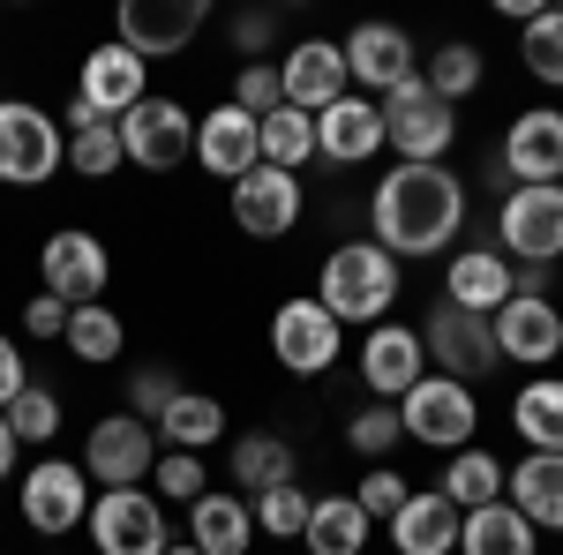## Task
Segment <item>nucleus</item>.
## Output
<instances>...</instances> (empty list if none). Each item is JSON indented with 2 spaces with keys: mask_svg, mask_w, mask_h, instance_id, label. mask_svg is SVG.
<instances>
[{
  "mask_svg": "<svg viewBox=\"0 0 563 555\" xmlns=\"http://www.w3.org/2000/svg\"><path fill=\"white\" fill-rule=\"evenodd\" d=\"M459 555H541V533L511 503H481L459 518Z\"/></svg>",
  "mask_w": 563,
  "mask_h": 555,
  "instance_id": "29",
  "label": "nucleus"
},
{
  "mask_svg": "<svg viewBox=\"0 0 563 555\" xmlns=\"http://www.w3.org/2000/svg\"><path fill=\"white\" fill-rule=\"evenodd\" d=\"M84 533L98 555H166V541H174L166 533V503L151 488H98Z\"/></svg>",
  "mask_w": 563,
  "mask_h": 555,
  "instance_id": "7",
  "label": "nucleus"
},
{
  "mask_svg": "<svg viewBox=\"0 0 563 555\" xmlns=\"http://www.w3.org/2000/svg\"><path fill=\"white\" fill-rule=\"evenodd\" d=\"M0 421L15 428V443H31V451H38V443H53V435H60V398H53L45 384H31L15 406H8V413H0Z\"/></svg>",
  "mask_w": 563,
  "mask_h": 555,
  "instance_id": "42",
  "label": "nucleus"
},
{
  "mask_svg": "<svg viewBox=\"0 0 563 555\" xmlns=\"http://www.w3.org/2000/svg\"><path fill=\"white\" fill-rule=\"evenodd\" d=\"M488 331H496V353L504 360H519V368H549L563 353V308L556 300H504L496 315H488Z\"/></svg>",
  "mask_w": 563,
  "mask_h": 555,
  "instance_id": "21",
  "label": "nucleus"
},
{
  "mask_svg": "<svg viewBox=\"0 0 563 555\" xmlns=\"http://www.w3.org/2000/svg\"><path fill=\"white\" fill-rule=\"evenodd\" d=\"M256 151H263V166L301 173L308 158H316V121H308V113H294V106H278L271 121H256Z\"/></svg>",
  "mask_w": 563,
  "mask_h": 555,
  "instance_id": "36",
  "label": "nucleus"
},
{
  "mask_svg": "<svg viewBox=\"0 0 563 555\" xmlns=\"http://www.w3.org/2000/svg\"><path fill=\"white\" fill-rule=\"evenodd\" d=\"M346 443L361 451V458H376V466H384L390 451L406 443V428H398V406H384V398H368V406H353V421H346Z\"/></svg>",
  "mask_w": 563,
  "mask_h": 555,
  "instance_id": "40",
  "label": "nucleus"
},
{
  "mask_svg": "<svg viewBox=\"0 0 563 555\" xmlns=\"http://www.w3.org/2000/svg\"><path fill=\"white\" fill-rule=\"evenodd\" d=\"M496 166L511 188H563V113L556 106H526L496 143Z\"/></svg>",
  "mask_w": 563,
  "mask_h": 555,
  "instance_id": "14",
  "label": "nucleus"
},
{
  "mask_svg": "<svg viewBox=\"0 0 563 555\" xmlns=\"http://www.w3.org/2000/svg\"><path fill=\"white\" fill-rule=\"evenodd\" d=\"M180 390H188V384H180L174 368H158V360H151V368H135V376H129V413H135V421H151V428H158V413L174 406Z\"/></svg>",
  "mask_w": 563,
  "mask_h": 555,
  "instance_id": "45",
  "label": "nucleus"
},
{
  "mask_svg": "<svg viewBox=\"0 0 563 555\" xmlns=\"http://www.w3.org/2000/svg\"><path fill=\"white\" fill-rule=\"evenodd\" d=\"M278 480H301V473H294V443L271 435V428H249V435L233 443V496H263V488H278Z\"/></svg>",
  "mask_w": 563,
  "mask_h": 555,
  "instance_id": "32",
  "label": "nucleus"
},
{
  "mask_svg": "<svg viewBox=\"0 0 563 555\" xmlns=\"http://www.w3.org/2000/svg\"><path fill=\"white\" fill-rule=\"evenodd\" d=\"M339 353H346V331H339V315L323 308V300H278V315H271V360L286 368V376H331L339 368Z\"/></svg>",
  "mask_w": 563,
  "mask_h": 555,
  "instance_id": "11",
  "label": "nucleus"
},
{
  "mask_svg": "<svg viewBox=\"0 0 563 555\" xmlns=\"http://www.w3.org/2000/svg\"><path fill=\"white\" fill-rule=\"evenodd\" d=\"M406 496H413V480H406L398 466H368V473H361V488H353V503L368 511V525H390Z\"/></svg>",
  "mask_w": 563,
  "mask_h": 555,
  "instance_id": "44",
  "label": "nucleus"
},
{
  "mask_svg": "<svg viewBox=\"0 0 563 555\" xmlns=\"http://www.w3.org/2000/svg\"><path fill=\"white\" fill-rule=\"evenodd\" d=\"M413 331H421V353L435 360V376H451V384H466V390H474L481 376H496V368H504L488 315H466V308L435 300V308L421 315V323H413Z\"/></svg>",
  "mask_w": 563,
  "mask_h": 555,
  "instance_id": "6",
  "label": "nucleus"
},
{
  "mask_svg": "<svg viewBox=\"0 0 563 555\" xmlns=\"http://www.w3.org/2000/svg\"><path fill=\"white\" fill-rule=\"evenodd\" d=\"M15 451H23V443H15V428L0 421V480H8V473H15Z\"/></svg>",
  "mask_w": 563,
  "mask_h": 555,
  "instance_id": "50",
  "label": "nucleus"
},
{
  "mask_svg": "<svg viewBox=\"0 0 563 555\" xmlns=\"http://www.w3.org/2000/svg\"><path fill=\"white\" fill-rule=\"evenodd\" d=\"M368 511L353 503V488H339V496H316L308 503V525H301V548L308 555H361L368 548Z\"/></svg>",
  "mask_w": 563,
  "mask_h": 555,
  "instance_id": "28",
  "label": "nucleus"
},
{
  "mask_svg": "<svg viewBox=\"0 0 563 555\" xmlns=\"http://www.w3.org/2000/svg\"><path fill=\"white\" fill-rule=\"evenodd\" d=\"M211 23V8L203 0H121V15H113V38L143 53V60H166L180 45H196V31Z\"/></svg>",
  "mask_w": 563,
  "mask_h": 555,
  "instance_id": "17",
  "label": "nucleus"
},
{
  "mask_svg": "<svg viewBox=\"0 0 563 555\" xmlns=\"http://www.w3.org/2000/svg\"><path fill=\"white\" fill-rule=\"evenodd\" d=\"M166 451H188V458H203L218 435H225V406H218L211 390H180L174 406L158 413V428H151Z\"/></svg>",
  "mask_w": 563,
  "mask_h": 555,
  "instance_id": "30",
  "label": "nucleus"
},
{
  "mask_svg": "<svg viewBox=\"0 0 563 555\" xmlns=\"http://www.w3.org/2000/svg\"><path fill=\"white\" fill-rule=\"evenodd\" d=\"M278 90H286V106L294 113H323V106H339L353 90V76H346V53H339V38H301L286 60H278Z\"/></svg>",
  "mask_w": 563,
  "mask_h": 555,
  "instance_id": "20",
  "label": "nucleus"
},
{
  "mask_svg": "<svg viewBox=\"0 0 563 555\" xmlns=\"http://www.w3.org/2000/svg\"><path fill=\"white\" fill-rule=\"evenodd\" d=\"M90 473L76 458H38V466L23 473V488H15V503H23V525L45 533V541H68L76 525L90 518Z\"/></svg>",
  "mask_w": 563,
  "mask_h": 555,
  "instance_id": "13",
  "label": "nucleus"
},
{
  "mask_svg": "<svg viewBox=\"0 0 563 555\" xmlns=\"http://www.w3.org/2000/svg\"><path fill=\"white\" fill-rule=\"evenodd\" d=\"M60 331H68V308H60L53 293L23 300V338H60Z\"/></svg>",
  "mask_w": 563,
  "mask_h": 555,
  "instance_id": "48",
  "label": "nucleus"
},
{
  "mask_svg": "<svg viewBox=\"0 0 563 555\" xmlns=\"http://www.w3.org/2000/svg\"><path fill=\"white\" fill-rule=\"evenodd\" d=\"M203 488H211L203 458H188V451H158V466H151V496H158V503H196Z\"/></svg>",
  "mask_w": 563,
  "mask_h": 555,
  "instance_id": "43",
  "label": "nucleus"
},
{
  "mask_svg": "<svg viewBox=\"0 0 563 555\" xmlns=\"http://www.w3.org/2000/svg\"><path fill=\"white\" fill-rule=\"evenodd\" d=\"M225 203H233V225H241L249 241H286V233L301 225V173L256 166V173H241V180L225 188Z\"/></svg>",
  "mask_w": 563,
  "mask_h": 555,
  "instance_id": "15",
  "label": "nucleus"
},
{
  "mask_svg": "<svg viewBox=\"0 0 563 555\" xmlns=\"http://www.w3.org/2000/svg\"><path fill=\"white\" fill-rule=\"evenodd\" d=\"M45 555H60V548H45Z\"/></svg>",
  "mask_w": 563,
  "mask_h": 555,
  "instance_id": "52",
  "label": "nucleus"
},
{
  "mask_svg": "<svg viewBox=\"0 0 563 555\" xmlns=\"http://www.w3.org/2000/svg\"><path fill=\"white\" fill-rule=\"evenodd\" d=\"M106 278H113V256H106L98 233L53 225V233L38 241V293H53L60 308H90V300L106 293Z\"/></svg>",
  "mask_w": 563,
  "mask_h": 555,
  "instance_id": "10",
  "label": "nucleus"
},
{
  "mask_svg": "<svg viewBox=\"0 0 563 555\" xmlns=\"http://www.w3.org/2000/svg\"><path fill=\"white\" fill-rule=\"evenodd\" d=\"M121 129V158H129L135 173H180L188 158H196V113L180 106V98H143L135 113H121L113 121Z\"/></svg>",
  "mask_w": 563,
  "mask_h": 555,
  "instance_id": "8",
  "label": "nucleus"
},
{
  "mask_svg": "<svg viewBox=\"0 0 563 555\" xmlns=\"http://www.w3.org/2000/svg\"><path fill=\"white\" fill-rule=\"evenodd\" d=\"M76 466L90 473V488H143L151 466H158V435H151V421H135L129 406H121V413L90 421Z\"/></svg>",
  "mask_w": 563,
  "mask_h": 555,
  "instance_id": "12",
  "label": "nucleus"
},
{
  "mask_svg": "<svg viewBox=\"0 0 563 555\" xmlns=\"http://www.w3.org/2000/svg\"><path fill=\"white\" fill-rule=\"evenodd\" d=\"M443 496L459 503V518L481 511V503H504V458H496V451H481V443L451 451V466H443Z\"/></svg>",
  "mask_w": 563,
  "mask_h": 555,
  "instance_id": "34",
  "label": "nucleus"
},
{
  "mask_svg": "<svg viewBox=\"0 0 563 555\" xmlns=\"http://www.w3.org/2000/svg\"><path fill=\"white\" fill-rule=\"evenodd\" d=\"M481 76H488V68H481V45H466V38H443V45L429 53V60H421V84H429L435 98H443V106L474 98Z\"/></svg>",
  "mask_w": 563,
  "mask_h": 555,
  "instance_id": "35",
  "label": "nucleus"
},
{
  "mask_svg": "<svg viewBox=\"0 0 563 555\" xmlns=\"http://www.w3.org/2000/svg\"><path fill=\"white\" fill-rule=\"evenodd\" d=\"M166 555H203V548H188V541H166Z\"/></svg>",
  "mask_w": 563,
  "mask_h": 555,
  "instance_id": "51",
  "label": "nucleus"
},
{
  "mask_svg": "<svg viewBox=\"0 0 563 555\" xmlns=\"http://www.w3.org/2000/svg\"><path fill=\"white\" fill-rule=\"evenodd\" d=\"M249 541H256V511H249V496H233V488H203V496L188 503V548L249 555Z\"/></svg>",
  "mask_w": 563,
  "mask_h": 555,
  "instance_id": "27",
  "label": "nucleus"
},
{
  "mask_svg": "<svg viewBox=\"0 0 563 555\" xmlns=\"http://www.w3.org/2000/svg\"><path fill=\"white\" fill-rule=\"evenodd\" d=\"M225 106H241L249 121H271V113L286 106V90H278V60H241V68H233V90H225Z\"/></svg>",
  "mask_w": 563,
  "mask_h": 555,
  "instance_id": "41",
  "label": "nucleus"
},
{
  "mask_svg": "<svg viewBox=\"0 0 563 555\" xmlns=\"http://www.w3.org/2000/svg\"><path fill=\"white\" fill-rule=\"evenodd\" d=\"M316 300L339 315V331L346 323H390V308H398V263L376 248V241H339L323 270H316Z\"/></svg>",
  "mask_w": 563,
  "mask_h": 555,
  "instance_id": "2",
  "label": "nucleus"
},
{
  "mask_svg": "<svg viewBox=\"0 0 563 555\" xmlns=\"http://www.w3.org/2000/svg\"><path fill=\"white\" fill-rule=\"evenodd\" d=\"M121 166H129V158H121V129H113V121L68 135V173H76V180H113Z\"/></svg>",
  "mask_w": 563,
  "mask_h": 555,
  "instance_id": "39",
  "label": "nucleus"
},
{
  "mask_svg": "<svg viewBox=\"0 0 563 555\" xmlns=\"http://www.w3.org/2000/svg\"><path fill=\"white\" fill-rule=\"evenodd\" d=\"M271 38H278V15H263V8L233 15V53H241V60H263V53H271Z\"/></svg>",
  "mask_w": 563,
  "mask_h": 555,
  "instance_id": "46",
  "label": "nucleus"
},
{
  "mask_svg": "<svg viewBox=\"0 0 563 555\" xmlns=\"http://www.w3.org/2000/svg\"><path fill=\"white\" fill-rule=\"evenodd\" d=\"M308 503H316V496H308L301 480H278V488L249 496V511H256V533H271V541H301Z\"/></svg>",
  "mask_w": 563,
  "mask_h": 555,
  "instance_id": "38",
  "label": "nucleus"
},
{
  "mask_svg": "<svg viewBox=\"0 0 563 555\" xmlns=\"http://www.w3.org/2000/svg\"><path fill=\"white\" fill-rule=\"evenodd\" d=\"M496 241L519 270H556L563 263V188H511L496 203Z\"/></svg>",
  "mask_w": 563,
  "mask_h": 555,
  "instance_id": "9",
  "label": "nucleus"
},
{
  "mask_svg": "<svg viewBox=\"0 0 563 555\" xmlns=\"http://www.w3.org/2000/svg\"><path fill=\"white\" fill-rule=\"evenodd\" d=\"M390 548L398 555H459V503L443 488H413L390 518Z\"/></svg>",
  "mask_w": 563,
  "mask_h": 555,
  "instance_id": "26",
  "label": "nucleus"
},
{
  "mask_svg": "<svg viewBox=\"0 0 563 555\" xmlns=\"http://www.w3.org/2000/svg\"><path fill=\"white\" fill-rule=\"evenodd\" d=\"M339 53H346V76L361 84V98H368V90L390 98L398 84L421 76V53H413V38H406L398 23H353L346 38H339Z\"/></svg>",
  "mask_w": 563,
  "mask_h": 555,
  "instance_id": "16",
  "label": "nucleus"
},
{
  "mask_svg": "<svg viewBox=\"0 0 563 555\" xmlns=\"http://www.w3.org/2000/svg\"><path fill=\"white\" fill-rule=\"evenodd\" d=\"M511 270L519 263L504 256V248H451L443 256V300L451 308H466V315H496L504 300H511Z\"/></svg>",
  "mask_w": 563,
  "mask_h": 555,
  "instance_id": "23",
  "label": "nucleus"
},
{
  "mask_svg": "<svg viewBox=\"0 0 563 555\" xmlns=\"http://www.w3.org/2000/svg\"><path fill=\"white\" fill-rule=\"evenodd\" d=\"M60 345H68L84 368H113V360L129 353V323H121L106 300H90V308H68V331H60Z\"/></svg>",
  "mask_w": 563,
  "mask_h": 555,
  "instance_id": "33",
  "label": "nucleus"
},
{
  "mask_svg": "<svg viewBox=\"0 0 563 555\" xmlns=\"http://www.w3.org/2000/svg\"><path fill=\"white\" fill-rule=\"evenodd\" d=\"M421 376H429V353H421V331H413V323H376V331H361V384H368V398L398 406Z\"/></svg>",
  "mask_w": 563,
  "mask_h": 555,
  "instance_id": "19",
  "label": "nucleus"
},
{
  "mask_svg": "<svg viewBox=\"0 0 563 555\" xmlns=\"http://www.w3.org/2000/svg\"><path fill=\"white\" fill-rule=\"evenodd\" d=\"M398 428H406V443H421V451H466L481 435V398L429 368L421 384L398 398Z\"/></svg>",
  "mask_w": 563,
  "mask_h": 555,
  "instance_id": "5",
  "label": "nucleus"
},
{
  "mask_svg": "<svg viewBox=\"0 0 563 555\" xmlns=\"http://www.w3.org/2000/svg\"><path fill=\"white\" fill-rule=\"evenodd\" d=\"M76 98H84L90 113L121 121V113H135V106L151 98V60H143V53H129L121 38L90 45V53H84V76H76Z\"/></svg>",
  "mask_w": 563,
  "mask_h": 555,
  "instance_id": "18",
  "label": "nucleus"
},
{
  "mask_svg": "<svg viewBox=\"0 0 563 555\" xmlns=\"http://www.w3.org/2000/svg\"><path fill=\"white\" fill-rule=\"evenodd\" d=\"M60 166H68L60 121L31 98H0V188H45Z\"/></svg>",
  "mask_w": 563,
  "mask_h": 555,
  "instance_id": "4",
  "label": "nucleus"
},
{
  "mask_svg": "<svg viewBox=\"0 0 563 555\" xmlns=\"http://www.w3.org/2000/svg\"><path fill=\"white\" fill-rule=\"evenodd\" d=\"M376 151H384V106H376V98L346 90L339 106L316 113V158H331V166H368Z\"/></svg>",
  "mask_w": 563,
  "mask_h": 555,
  "instance_id": "22",
  "label": "nucleus"
},
{
  "mask_svg": "<svg viewBox=\"0 0 563 555\" xmlns=\"http://www.w3.org/2000/svg\"><path fill=\"white\" fill-rule=\"evenodd\" d=\"M384 106V151H398V166H443L451 158V143H459V106H443L421 76L413 84H398Z\"/></svg>",
  "mask_w": 563,
  "mask_h": 555,
  "instance_id": "3",
  "label": "nucleus"
},
{
  "mask_svg": "<svg viewBox=\"0 0 563 555\" xmlns=\"http://www.w3.org/2000/svg\"><path fill=\"white\" fill-rule=\"evenodd\" d=\"M23 390H31V360H23V345L0 331V413H8V406H15Z\"/></svg>",
  "mask_w": 563,
  "mask_h": 555,
  "instance_id": "47",
  "label": "nucleus"
},
{
  "mask_svg": "<svg viewBox=\"0 0 563 555\" xmlns=\"http://www.w3.org/2000/svg\"><path fill=\"white\" fill-rule=\"evenodd\" d=\"M466 225V180L451 166H390L368 196V241L390 263L443 256Z\"/></svg>",
  "mask_w": 563,
  "mask_h": 555,
  "instance_id": "1",
  "label": "nucleus"
},
{
  "mask_svg": "<svg viewBox=\"0 0 563 555\" xmlns=\"http://www.w3.org/2000/svg\"><path fill=\"white\" fill-rule=\"evenodd\" d=\"M60 121H68V135H76V129H98V121H106V113H90L84 98H68V113H60Z\"/></svg>",
  "mask_w": 563,
  "mask_h": 555,
  "instance_id": "49",
  "label": "nucleus"
},
{
  "mask_svg": "<svg viewBox=\"0 0 563 555\" xmlns=\"http://www.w3.org/2000/svg\"><path fill=\"white\" fill-rule=\"evenodd\" d=\"M511 428L526 451H563V376H526L511 398Z\"/></svg>",
  "mask_w": 563,
  "mask_h": 555,
  "instance_id": "31",
  "label": "nucleus"
},
{
  "mask_svg": "<svg viewBox=\"0 0 563 555\" xmlns=\"http://www.w3.org/2000/svg\"><path fill=\"white\" fill-rule=\"evenodd\" d=\"M504 503L533 533H563V451H526L519 466H504Z\"/></svg>",
  "mask_w": 563,
  "mask_h": 555,
  "instance_id": "25",
  "label": "nucleus"
},
{
  "mask_svg": "<svg viewBox=\"0 0 563 555\" xmlns=\"http://www.w3.org/2000/svg\"><path fill=\"white\" fill-rule=\"evenodd\" d=\"M519 60L541 90H563V8H541L533 23H519Z\"/></svg>",
  "mask_w": 563,
  "mask_h": 555,
  "instance_id": "37",
  "label": "nucleus"
},
{
  "mask_svg": "<svg viewBox=\"0 0 563 555\" xmlns=\"http://www.w3.org/2000/svg\"><path fill=\"white\" fill-rule=\"evenodd\" d=\"M196 166L211 173V180H241V173H256L263 166V151H256V121L241 113V106H211V113H196Z\"/></svg>",
  "mask_w": 563,
  "mask_h": 555,
  "instance_id": "24",
  "label": "nucleus"
}]
</instances>
